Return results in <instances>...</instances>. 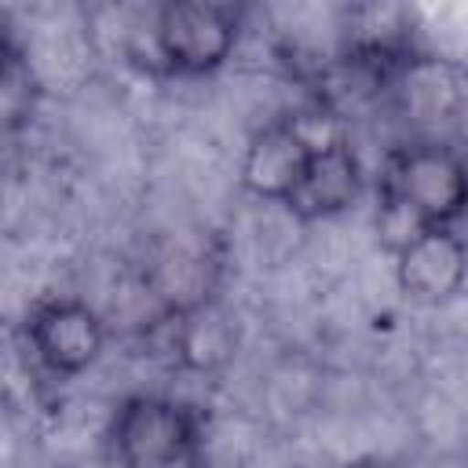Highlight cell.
<instances>
[{"mask_svg":"<svg viewBox=\"0 0 468 468\" xmlns=\"http://www.w3.org/2000/svg\"><path fill=\"white\" fill-rule=\"evenodd\" d=\"M161 468H201V457H194V461H179V464H161Z\"/></svg>","mask_w":468,"mask_h":468,"instance_id":"15","label":"cell"},{"mask_svg":"<svg viewBox=\"0 0 468 468\" xmlns=\"http://www.w3.org/2000/svg\"><path fill=\"white\" fill-rule=\"evenodd\" d=\"M391 106L417 124H431V121H450L464 99V80L461 69L431 51H417L410 55L384 84Z\"/></svg>","mask_w":468,"mask_h":468,"instance_id":"9","label":"cell"},{"mask_svg":"<svg viewBox=\"0 0 468 468\" xmlns=\"http://www.w3.org/2000/svg\"><path fill=\"white\" fill-rule=\"evenodd\" d=\"M22 336L33 362L55 377L69 380L88 373L110 340L106 318L80 296H44L22 318Z\"/></svg>","mask_w":468,"mask_h":468,"instance_id":"4","label":"cell"},{"mask_svg":"<svg viewBox=\"0 0 468 468\" xmlns=\"http://www.w3.org/2000/svg\"><path fill=\"white\" fill-rule=\"evenodd\" d=\"M51 468H117V464H113V461H110V457L102 453V457H91V461H88V457H73V461H58V464H51Z\"/></svg>","mask_w":468,"mask_h":468,"instance_id":"13","label":"cell"},{"mask_svg":"<svg viewBox=\"0 0 468 468\" xmlns=\"http://www.w3.org/2000/svg\"><path fill=\"white\" fill-rule=\"evenodd\" d=\"M395 260V285L410 303L442 307L468 285V238L457 227H431Z\"/></svg>","mask_w":468,"mask_h":468,"instance_id":"7","label":"cell"},{"mask_svg":"<svg viewBox=\"0 0 468 468\" xmlns=\"http://www.w3.org/2000/svg\"><path fill=\"white\" fill-rule=\"evenodd\" d=\"M106 457L117 468H161L201 457V413L172 395H124L106 424Z\"/></svg>","mask_w":468,"mask_h":468,"instance_id":"1","label":"cell"},{"mask_svg":"<svg viewBox=\"0 0 468 468\" xmlns=\"http://www.w3.org/2000/svg\"><path fill=\"white\" fill-rule=\"evenodd\" d=\"M362 190H366L362 157H358L355 143L347 135H340L311 154L303 179H300L296 194L289 197L285 212L296 216L300 223L333 219V216H344L347 208H355Z\"/></svg>","mask_w":468,"mask_h":468,"instance_id":"8","label":"cell"},{"mask_svg":"<svg viewBox=\"0 0 468 468\" xmlns=\"http://www.w3.org/2000/svg\"><path fill=\"white\" fill-rule=\"evenodd\" d=\"M377 190V208H373V234H377V245L388 252V256H399L410 241H417L424 230H431L399 194L384 190V186H373Z\"/></svg>","mask_w":468,"mask_h":468,"instance_id":"12","label":"cell"},{"mask_svg":"<svg viewBox=\"0 0 468 468\" xmlns=\"http://www.w3.org/2000/svg\"><path fill=\"white\" fill-rule=\"evenodd\" d=\"M40 95H44V88H40V77H37L29 55L7 33L0 44V110H4L7 135H15L18 128H26L33 121Z\"/></svg>","mask_w":468,"mask_h":468,"instance_id":"11","label":"cell"},{"mask_svg":"<svg viewBox=\"0 0 468 468\" xmlns=\"http://www.w3.org/2000/svg\"><path fill=\"white\" fill-rule=\"evenodd\" d=\"M344 468H399V464H395V461H388V457H380V453H366V457L347 461Z\"/></svg>","mask_w":468,"mask_h":468,"instance_id":"14","label":"cell"},{"mask_svg":"<svg viewBox=\"0 0 468 468\" xmlns=\"http://www.w3.org/2000/svg\"><path fill=\"white\" fill-rule=\"evenodd\" d=\"M219 282H223V260L208 241L161 245L139 274V289L146 292L161 322H176L216 303Z\"/></svg>","mask_w":468,"mask_h":468,"instance_id":"5","label":"cell"},{"mask_svg":"<svg viewBox=\"0 0 468 468\" xmlns=\"http://www.w3.org/2000/svg\"><path fill=\"white\" fill-rule=\"evenodd\" d=\"M245 29V7L227 0H168L154 7V55L165 77H208L227 66Z\"/></svg>","mask_w":468,"mask_h":468,"instance_id":"2","label":"cell"},{"mask_svg":"<svg viewBox=\"0 0 468 468\" xmlns=\"http://www.w3.org/2000/svg\"><path fill=\"white\" fill-rule=\"evenodd\" d=\"M318 146L311 143V135L303 132V124L296 121V113L278 117L271 124H263L260 132H252L245 154H241V190L267 201V205H289V197L296 194L303 168L311 161Z\"/></svg>","mask_w":468,"mask_h":468,"instance_id":"6","label":"cell"},{"mask_svg":"<svg viewBox=\"0 0 468 468\" xmlns=\"http://www.w3.org/2000/svg\"><path fill=\"white\" fill-rule=\"evenodd\" d=\"M377 186L399 194L428 227L468 219V154L442 139H410L388 150Z\"/></svg>","mask_w":468,"mask_h":468,"instance_id":"3","label":"cell"},{"mask_svg":"<svg viewBox=\"0 0 468 468\" xmlns=\"http://www.w3.org/2000/svg\"><path fill=\"white\" fill-rule=\"evenodd\" d=\"M168 325H172V351L186 369L216 373L219 366H227L234 358L238 329H234V322L219 300L186 314V318H176Z\"/></svg>","mask_w":468,"mask_h":468,"instance_id":"10","label":"cell"}]
</instances>
